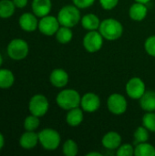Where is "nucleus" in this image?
I'll return each instance as SVG.
<instances>
[{
	"label": "nucleus",
	"mask_w": 155,
	"mask_h": 156,
	"mask_svg": "<svg viewBox=\"0 0 155 156\" xmlns=\"http://www.w3.org/2000/svg\"><path fill=\"white\" fill-rule=\"evenodd\" d=\"M15 82L14 73L7 69L0 68V89H8Z\"/></svg>",
	"instance_id": "obj_21"
},
{
	"label": "nucleus",
	"mask_w": 155,
	"mask_h": 156,
	"mask_svg": "<svg viewBox=\"0 0 155 156\" xmlns=\"http://www.w3.org/2000/svg\"><path fill=\"white\" fill-rule=\"evenodd\" d=\"M13 3L16 8H24L26 6L28 0H13Z\"/></svg>",
	"instance_id": "obj_33"
},
{
	"label": "nucleus",
	"mask_w": 155,
	"mask_h": 156,
	"mask_svg": "<svg viewBox=\"0 0 155 156\" xmlns=\"http://www.w3.org/2000/svg\"><path fill=\"white\" fill-rule=\"evenodd\" d=\"M143 125L150 132L155 133V112H146L143 117Z\"/></svg>",
	"instance_id": "obj_28"
},
{
	"label": "nucleus",
	"mask_w": 155,
	"mask_h": 156,
	"mask_svg": "<svg viewBox=\"0 0 155 156\" xmlns=\"http://www.w3.org/2000/svg\"><path fill=\"white\" fill-rule=\"evenodd\" d=\"M144 49L149 56L155 58V35L146 38L144 42Z\"/></svg>",
	"instance_id": "obj_30"
},
{
	"label": "nucleus",
	"mask_w": 155,
	"mask_h": 156,
	"mask_svg": "<svg viewBox=\"0 0 155 156\" xmlns=\"http://www.w3.org/2000/svg\"><path fill=\"white\" fill-rule=\"evenodd\" d=\"M38 143V133H36L35 131H26L19 139L20 146L26 150L33 149Z\"/></svg>",
	"instance_id": "obj_17"
},
{
	"label": "nucleus",
	"mask_w": 155,
	"mask_h": 156,
	"mask_svg": "<svg viewBox=\"0 0 155 156\" xmlns=\"http://www.w3.org/2000/svg\"><path fill=\"white\" fill-rule=\"evenodd\" d=\"M104 37L97 30L88 31L82 40V44L84 48L90 53H95L101 49L103 46Z\"/></svg>",
	"instance_id": "obj_7"
},
{
	"label": "nucleus",
	"mask_w": 155,
	"mask_h": 156,
	"mask_svg": "<svg viewBox=\"0 0 155 156\" xmlns=\"http://www.w3.org/2000/svg\"><path fill=\"white\" fill-rule=\"evenodd\" d=\"M69 76L63 69H55L49 75V81L52 86L56 88H64L68 85Z\"/></svg>",
	"instance_id": "obj_13"
},
{
	"label": "nucleus",
	"mask_w": 155,
	"mask_h": 156,
	"mask_svg": "<svg viewBox=\"0 0 155 156\" xmlns=\"http://www.w3.org/2000/svg\"><path fill=\"white\" fill-rule=\"evenodd\" d=\"M84 111L80 107H77L68 111L66 115V122L71 127L79 126L84 119Z\"/></svg>",
	"instance_id": "obj_18"
},
{
	"label": "nucleus",
	"mask_w": 155,
	"mask_h": 156,
	"mask_svg": "<svg viewBox=\"0 0 155 156\" xmlns=\"http://www.w3.org/2000/svg\"><path fill=\"white\" fill-rule=\"evenodd\" d=\"M32 12L37 17H43L49 15L52 8L51 0H33L31 4Z\"/></svg>",
	"instance_id": "obj_15"
},
{
	"label": "nucleus",
	"mask_w": 155,
	"mask_h": 156,
	"mask_svg": "<svg viewBox=\"0 0 155 156\" xmlns=\"http://www.w3.org/2000/svg\"><path fill=\"white\" fill-rule=\"evenodd\" d=\"M99 31L104 39L108 41H115L122 36L123 26L115 18H106L100 22Z\"/></svg>",
	"instance_id": "obj_1"
},
{
	"label": "nucleus",
	"mask_w": 155,
	"mask_h": 156,
	"mask_svg": "<svg viewBox=\"0 0 155 156\" xmlns=\"http://www.w3.org/2000/svg\"><path fill=\"white\" fill-rule=\"evenodd\" d=\"M37 16L34 13H24L18 19V24L21 29L26 32H33L38 27Z\"/></svg>",
	"instance_id": "obj_12"
},
{
	"label": "nucleus",
	"mask_w": 155,
	"mask_h": 156,
	"mask_svg": "<svg viewBox=\"0 0 155 156\" xmlns=\"http://www.w3.org/2000/svg\"><path fill=\"white\" fill-rule=\"evenodd\" d=\"M100 97L93 92H87L81 97L80 108L89 113L97 112L100 107Z\"/></svg>",
	"instance_id": "obj_11"
},
{
	"label": "nucleus",
	"mask_w": 155,
	"mask_h": 156,
	"mask_svg": "<svg viewBox=\"0 0 155 156\" xmlns=\"http://www.w3.org/2000/svg\"><path fill=\"white\" fill-rule=\"evenodd\" d=\"M55 36L57 41L60 44H68L73 38V32L71 30V27L60 26Z\"/></svg>",
	"instance_id": "obj_23"
},
{
	"label": "nucleus",
	"mask_w": 155,
	"mask_h": 156,
	"mask_svg": "<svg viewBox=\"0 0 155 156\" xmlns=\"http://www.w3.org/2000/svg\"><path fill=\"white\" fill-rule=\"evenodd\" d=\"M122 139L119 133L111 131L105 133L101 139V144L107 150H117L122 144Z\"/></svg>",
	"instance_id": "obj_14"
},
{
	"label": "nucleus",
	"mask_w": 155,
	"mask_h": 156,
	"mask_svg": "<svg viewBox=\"0 0 155 156\" xmlns=\"http://www.w3.org/2000/svg\"><path fill=\"white\" fill-rule=\"evenodd\" d=\"M80 101L81 96L79 91L74 89H64L60 90L56 97L58 106L65 111L80 107Z\"/></svg>",
	"instance_id": "obj_2"
},
{
	"label": "nucleus",
	"mask_w": 155,
	"mask_h": 156,
	"mask_svg": "<svg viewBox=\"0 0 155 156\" xmlns=\"http://www.w3.org/2000/svg\"><path fill=\"white\" fill-rule=\"evenodd\" d=\"M100 22L101 21L100 20L99 16L95 14H92V13H89V14L84 15L80 20L81 26L83 27V28H85L88 31L99 29Z\"/></svg>",
	"instance_id": "obj_19"
},
{
	"label": "nucleus",
	"mask_w": 155,
	"mask_h": 156,
	"mask_svg": "<svg viewBox=\"0 0 155 156\" xmlns=\"http://www.w3.org/2000/svg\"><path fill=\"white\" fill-rule=\"evenodd\" d=\"M16 8L13 0H0V18L6 19L11 17Z\"/></svg>",
	"instance_id": "obj_22"
},
{
	"label": "nucleus",
	"mask_w": 155,
	"mask_h": 156,
	"mask_svg": "<svg viewBox=\"0 0 155 156\" xmlns=\"http://www.w3.org/2000/svg\"><path fill=\"white\" fill-rule=\"evenodd\" d=\"M148 14V8L145 4L135 2L129 8V16L133 21H143Z\"/></svg>",
	"instance_id": "obj_16"
},
{
	"label": "nucleus",
	"mask_w": 155,
	"mask_h": 156,
	"mask_svg": "<svg viewBox=\"0 0 155 156\" xmlns=\"http://www.w3.org/2000/svg\"><path fill=\"white\" fill-rule=\"evenodd\" d=\"M135 2H139V3H143V4H145V5H147L151 0H134Z\"/></svg>",
	"instance_id": "obj_36"
},
{
	"label": "nucleus",
	"mask_w": 155,
	"mask_h": 156,
	"mask_svg": "<svg viewBox=\"0 0 155 156\" xmlns=\"http://www.w3.org/2000/svg\"><path fill=\"white\" fill-rule=\"evenodd\" d=\"M4 145H5V138H4L3 134L0 133V151L3 149Z\"/></svg>",
	"instance_id": "obj_34"
},
{
	"label": "nucleus",
	"mask_w": 155,
	"mask_h": 156,
	"mask_svg": "<svg viewBox=\"0 0 155 156\" xmlns=\"http://www.w3.org/2000/svg\"><path fill=\"white\" fill-rule=\"evenodd\" d=\"M107 108L114 115H122L126 112L128 102L126 98L121 93H112L108 97Z\"/></svg>",
	"instance_id": "obj_8"
},
{
	"label": "nucleus",
	"mask_w": 155,
	"mask_h": 156,
	"mask_svg": "<svg viewBox=\"0 0 155 156\" xmlns=\"http://www.w3.org/2000/svg\"><path fill=\"white\" fill-rule=\"evenodd\" d=\"M48 109H49V102L45 95L36 94L31 97L28 103V110L31 114L40 118L47 114Z\"/></svg>",
	"instance_id": "obj_6"
},
{
	"label": "nucleus",
	"mask_w": 155,
	"mask_h": 156,
	"mask_svg": "<svg viewBox=\"0 0 155 156\" xmlns=\"http://www.w3.org/2000/svg\"><path fill=\"white\" fill-rule=\"evenodd\" d=\"M58 19L60 26L74 27L81 20V15L79 8L75 5H68L60 8L58 13Z\"/></svg>",
	"instance_id": "obj_3"
},
{
	"label": "nucleus",
	"mask_w": 155,
	"mask_h": 156,
	"mask_svg": "<svg viewBox=\"0 0 155 156\" xmlns=\"http://www.w3.org/2000/svg\"><path fill=\"white\" fill-rule=\"evenodd\" d=\"M40 125L39 117L30 114L24 120V129L26 131H36Z\"/></svg>",
	"instance_id": "obj_27"
},
{
	"label": "nucleus",
	"mask_w": 155,
	"mask_h": 156,
	"mask_svg": "<svg viewBox=\"0 0 155 156\" xmlns=\"http://www.w3.org/2000/svg\"><path fill=\"white\" fill-rule=\"evenodd\" d=\"M7 55L14 60H22L28 55L29 47L26 40L22 38L12 39L6 48Z\"/></svg>",
	"instance_id": "obj_5"
},
{
	"label": "nucleus",
	"mask_w": 155,
	"mask_h": 156,
	"mask_svg": "<svg viewBox=\"0 0 155 156\" xmlns=\"http://www.w3.org/2000/svg\"><path fill=\"white\" fill-rule=\"evenodd\" d=\"M59 27H60V24H59L58 17L48 15L43 17H40V20L38 21L37 29L39 30L41 34L50 37V36L56 35Z\"/></svg>",
	"instance_id": "obj_10"
},
{
	"label": "nucleus",
	"mask_w": 155,
	"mask_h": 156,
	"mask_svg": "<svg viewBox=\"0 0 155 156\" xmlns=\"http://www.w3.org/2000/svg\"><path fill=\"white\" fill-rule=\"evenodd\" d=\"M62 152L63 154L66 156H76L79 153V146L74 140L68 139L63 144Z\"/></svg>",
	"instance_id": "obj_26"
},
{
	"label": "nucleus",
	"mask_w": 155,
	"mask_h": 156,
	"mask_svg": "<svg viewBox=\"0 0 155 156\" xmlns=\"http://www.w3.org/2000/svg\"><path fill=\"white\" fill-rule=\"evenodd\" d=\"M100 6L104 9V10H112L114 9L118 4H119V0H99Z\"/></svg>",
	"instance_id": "obj_31"
},
{
	"label": "nucleus",
	"mask_w": 155,
	"mask_h": 156,
	"mask_svg": "<svg viewBox=\"0 0 155 156\" xmlns=\"http://www.w3.org/2000/svg\"><path fill=\"white\" fill-rule=\"evenodd\" d=\"M116 154L118 156H132L134 155V147L131 144H121L117 149Z\"/></svg>",
	"instance_id": "obj_29"
},
{
	"label": "nucleus",
	"mask_w": 155,
	"mask_h": 156,
	"mask_svg": "<svg viewBox=\"0 0 155 156\" xmlns=\"http://www.w3.org/2000/svg\"><path fill=\"white\" fill-rule=\"evenodd\" d=\"M87 156H102V154L98 152H90L87 154Z\"/></svg>",
	"instance_id": "obj_35"
},
{
	"label": "nucleus",
	"mask_w": 155,
	"mask_h": 156,
	"mask_svg": "<svg viewBox=\"0 0 155 156\" xmlns=\"http://www.w3.org/2000/svg\"><path fill=\"white\" fill-rule=\"evenodd\" d=\"M139 101L140 106L144 112H155V91L146 90Z\"/></svg>",
	"instance_id": "obj_20"
},
{
	"label": "nucleus",
	"mask_w": 155,
	"mask_h": 156,
	"mask_svg": "<svg viewBox=\"0 0 155 156\" xmlns=\"http://www.w3.org/2000/svg\"><path fill=\"white\" fill-rule=\"evenodd\" d=\"M134 155L155 156V147L147 142L138 144L134 147Z\"/></svg>",
	"instance_id": "obj_24"
},
{
	"label": "nucleus",
	"mask_w": 155,
	"mask_h": 156,
	"mask_svg": "<svg viewBox=\"0 0 155 156\" xmlns=\"http://www.w3.org/2000/svg\"><path fill=\"white\" fill-rule=\"evenodd\" d=\"M2 64H3V57H2V55H1V53H0V68H1V66H2Z\"/></svg>",
	"instance_id": "obj_37"
},
{
	"label": "nucleus",
	"mask_w": 155,
	"mask_h": 156,
	"mask_svg": "<svg viewBox=\"0 0 155 156\" xmlns=\"http://www.w3.org/2000/svg\"><path fill=\"white\" fill-rule=\"evenodd\" d=\"M149 132L150 131L148 129H146L143 125L137 127L136 130L134 131V133H133L134 144H141V143L148 142V140L150 138Z\"/></svg>",
	"instance_id": "obj_25"
},
{
	"label": "nucleus",
	"mask_w": 155,
	"mask_h": 156,
	"mask_svg": "<svg viewBox=\"0 0 155 156\" xmlns=\"http://www.w3.org/2000/svg\"><path fill=\"white\" fill-rule=\"evenodd\" d=\"M125 90L128 97H130L131 99L140 100L146 91V86L144 81L141 78L132 77L126 83Z\"/></svg>",
	"instance_id": "obj_9"
},
{
	"label": "nucleus",
	"mask_w": 155,
	"mask_h": 156,
	"mask_svg": "<svg viewBox=\"0 0 155 156\" xmlns=\"http://www.w3.org/2000/svg\"><path fill=\"white\" fill-rule=\"evenodd\" d=\"M72 3L79 9H85L93 5L95 0H72Z\"/></svg>",
	"instance_id": "obj_32"
},
{
	"label": "nucleus",
	"mask_w": 155,
	"mask_h": 156,
	"mask_svg": "<svg viewBox=\"0 0 155 156\" xmlns=\"http://www.w3.org/2000/svg\"><path fill=\"white\" fill-rule=\"evenodd\" d=\"M38 141L45 150L55 151L60 145L61 137L58 131L51 128H45L38 133Z\"/></svg>",
	"instance_id": "obj_4"
}]
</instances>
